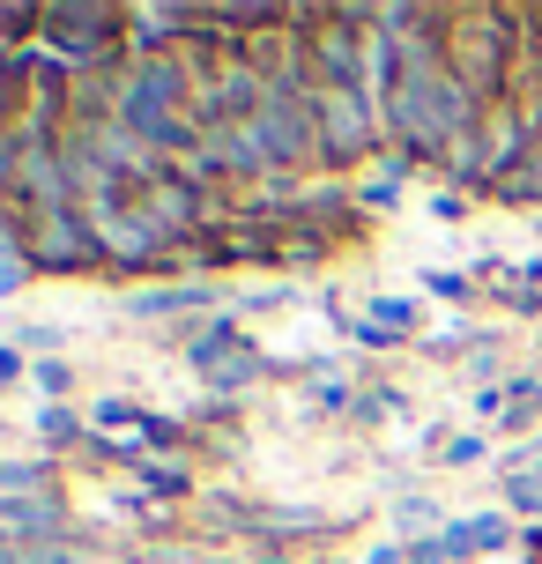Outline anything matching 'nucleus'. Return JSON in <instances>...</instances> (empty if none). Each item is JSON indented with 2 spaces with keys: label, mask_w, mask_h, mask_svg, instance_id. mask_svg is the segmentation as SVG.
<instances>
[{
  "label": "nucleus",
  "mask_w": 542,
  "mask_h": 564,
  "mask_svg": "<svg viewBox=\"0 0 542 564\" xmlns=\"http://www.w3.org/2000/svg\"><path fill=\"white\" fill-rule=\"evenodd\" d=\"M37 423H45V438H75V416H59V409H45Z\"/></svg>",
  "instance_id": "nucleus-7"
},
{
  "label": "nucleus",
  "mask_w": 542,
  "mask_h": 564,
  "mask_svg": "<svg viewBox=\"0 0 542 564\" xmlns=\"http://www.w3.org/2000/svg\"><path fill=\"white\" fill-rule=\"evenodd\" d=\"M506 528L498 520H476V528H446V550H498Z\"/></svg>",
  "instance_id": "nucleus-2"
},
{
  "label": "nucleus",
  "mask_w": 542,
  "mask_h": 564,
  "mask_svg": "<svg viewBox=\"0 0 542 564\" xmlns=\"http://www.w3.org/2000/svg\"><path fill=\"white\" fill-rule=\"evenodd\" d=\"M431 512H438V506H431V498H401V506H394L401 535H424V528H431Z\"/></svg>",
  "instance_id": "nucleus-4"
},
{
  "label": "nucleus",
  "mask_w": 542,
  "mask_h": 564,
  "mask_svg": "<svg viewBox=\"0 0 542 564\" xmlns=\"http://www.w3.org/2000/svg\"><path fill=\"white\" fill-rule=\"evenodd\" d=\"M468 460H484V438H454L446 446V468H468Z\"/></svg>",
  "instance_id": "nucleus-5"
},
{
  "label": "nucleus",
  "mask_w": 542,
  "mask_h": 564,
  "mask_svg": "<svg viewBox=\"0 0 542 564\" xmlns=\"http://www.w3.org/2000/svg\"><path fill=\"white\" fill-rule=\"evenodd\" d=\"M8 290H23V268H15V260H0V297H8Z\"/></svg>",
  "instance_id": "nucleus-8"
},
{
  "label": "nucleus",
  "mask_w": 542,
  "mask_h": 564,
  "mask_svg": "<svg viewBox=\"0 0 542 564\" xmlns=\"http://www.w3.org/2000/svg\"><path fill=\"white\" fill-rule=\"evenodd\" d=\"M371 564H401V550H394V542H387V550H371Z\"/></svg>",
  "instance_id": "nucleus-9"
},
{
  "label": "nucleus",
  "mask_w": 542,
  "mask_h": 564,
  "mask_svg": "<svg viewBox=\"0 0 542 564\" xmlns=\"http://www.w3.org/2000/svg\"><path fill=\"white\" fill-rule=\"evenodd\" d=\"M513 498H520L528 512H542V476H520V482H513Z\"/></svg>",
  "instance_id": "nucleus-6"
},
{
  "label": "nucleus",
  "mask_w": 542,
  "mask_h": 564,
  "mask_svg": "<svg viewBox=\"0 0 542 564\" xmlns=\"http://www.w3.org/2000/svg\"><path fill=\"white\" fill-rule=\"evenodd\" d=\"M178 305H208V290H149V297H134V312H178Z\"/></svg>",
  "instance_id": "nucleus-3"
},
{
  "label": "nucleus",
  "mask_w": 542,
  "mask_h": 564,
  "mask_svg": "<svg viewBox=\"0 0 542 564\" xmlns=\"http://www.w3.org/2000/svg\"><path fill=\"white\" fill-rule=\"evenodd\" d=\"M0 520H8V528H53L59 506L53 498H15V506H0Z\"/></svg>",
  "instance_id": "nucleus-1"
}]
</instances>
